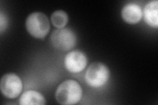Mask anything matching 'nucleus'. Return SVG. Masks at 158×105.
I'll return each mask as SVG.
<instances>
[{"label": "nucleus", "instance_id": "nucleus-7", "mask_svg": "<svg viewBox=\"0 0 158 105\" xmlns=\"http://www.w3.org/2000/svg\"><path fill=\"white\" fill-rule=\"evenodd\" d=\"M121 16L124 21L128 24L139 22L142 17L141 7L135 3H127L123 7Z\"/></svg>", "mask_w": 158, "mask_h": 105}, {"label": "nucleus", "instance_id": "nucleus-1", "mask_svg": "<svg viewBox=\"0 0 158 105\" xmlns=\"http://www.w3.org/2000/svg\"><path fill=\"white\" fill-rule=\"evenodd\" d=\"M82 89L77 81L68 79L58 86L56 92L57 102L63 105L75 104L81 101Z\"/></svg>", "mask_w": 158, "mask_h": 105}, {"label": "nucleus", "instance_id": "nucleus-6", "mask_svg": "<svg viewBox=\"0 0 158 105\" xmlns=\"http://www.w3.org/2000/svg\"><path fill=\"white\" fill-rule=\"evenodd\" d=\"M87 62L85 53L79 50H74L69 52L64 59L65 68L72 73H79L84 71L87 65Z\"/></svg>", "mask_w": 158, "mask_h": 105}, {"label": "nucleus", "instance_id": "nucleus-10", "mask_svg": "<svg viewBox=\"0 0 158 105\" xmlns=\"http://www.w3.org/2000/svg\"><path fill=\"white\" fill-rule=\"evenodd\" d=\"M51 21L53 25L58 29L63 28L69 21L67 14L62 10H57L53 12L51 16Z\"/></svg>", "mask_w": 158, "mask_h": 105}, {"label": "nucleus", "instance_id": "nucleus-9", "mask_svg": "<svg viewBox=\"0 0 158 105\" xmlns=\"http://www.w3.org/2000/svg\"><path fill=\"white\" fill-rule=\"evenodd\" d=\"M46 103V99L42 95L34 90H28L23 93L19 99V104L21 105H44Z\"/></svg>", "mask_w": 158, "mask_h": 105}, {"label": "nucleus", "instance_id": "nucleus-4", "mask_svg": "<svg viewBox=\"0 0 158 105\" xmlns=\"http://www.w3.org/2000/svg\"><path fill=\"white\" fill-rule=\"evenodd\" d=\"M50 41L53 46L61 51H67L73 49L77 43L76 35L69 28L55 30L51 35Z\"/></svg>", "mask_w": 158, "mask_h": 105}, {"label": "nucleus", "instance_id": "nucleus-8", "mask_svg": "<svg viewBox=\"0 0 158 105\" xmlns=\"http://www.w3.org/2000/svg\"><path fill=\"white\" fill-rule=\"evenodd\" d=\"M158 2L157 0L148 3L144 7V17L145 22L149 26L157 28L158 27Z\"/></svg>", "mask_w": 158, "mask_h": 105}, {"label": "nucleus", "instance_id": "nucleus-11", "mask_svg": "<svg viewBox=\"0 0 158 105\" xmlns=\"http://www.w3.org/2000/svg\"><path fill=\"white\" fill-rule=\"evenodd\" d=\"M0 21H0V24H1L0 28H1V32H2L3 30L6 28V26H7L6 18H5L2 14H1V19H0Z\"/></svg>", "mask_w": 158, "mask_h": 105}, {"label": "nucleus", "instance_id": "nucleus-2", "mask_svg": "<svg viewBox=\"0 0 158 105\" xmlns=\"http://www.w3.org/2000/svg\"><path fill=\"white\" fill-rule=\"evenodd\" d=\"M26 28L34 38L44 39L50 30L49 19L45 14L35 12L30 14L26 20Z\"/></svg>", "mask_w": 158, "mask_h": 105}, {"label": "nucleus", "instance_id": "nucleus-3", "mask_svg": "<svg viewBox=\"0 0 158 105\" xmlns=\"http://www.w3.org/2000/svg\"><path fill=\"white\" fill-rule=\"evenodd\" d=\"M110 76L108 67L102 63H92L85 73L87 84L92 87H100L106 84Z\"/></svg>", "mask_w": 158, "mask_h": 105}, {"label": "nucleus", "instance_id": "nucleus-5", "mask_svg": "<svg viewBox=\"0 0 158 105\" xmlns=\"http://www.w3.org/2000/svg\"><path fill=\"white\" fill-rule=\"evenodd\" d=\"M0 89L4 96L9 99H15L22 91L23 82L16 74H6L1 79Z\"/></svg>", "mask_w": 158, "mask_h": 105}]
</instances>
